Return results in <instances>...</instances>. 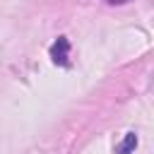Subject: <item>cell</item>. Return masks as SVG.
Masks as SVG:
<instances>
[{
  "label": "cell",
  "instance_id": "7a4b0ae2",
  "mask_svg": "<svg viewBox=\"0 0 154 154\" xmlns=\"http://www.w3.org/2000/svg\"><path fill=\"white\" fill-rule=\"evenodd\" d=\"M135 147H137V135H135V132H128L125 140H123L120 147H118V154H132Z\"/></svg>",
  "mask_w": 154,
  "mask_h": 154
},
{
  "label": "cell",
  "instance_id": "6da1fadb",
  "mask_svg": "<svg viewBox=\"0 0 154 154\" xmlns=\"http://www.w3.org/2000/svg\"><path fill=\"white\" fill-rule=\"evenodd\" d=\"M67 53H70V41L65 36H58V41L51 46V58L58 65H67Z\"/></svg>",
  "mask_w": 154,
  "mask_h": 154
},
{
  "label": "cell",
  "instance_id": "3957f363",
  "mask_svg": "<svg viewBox=\"0 0 154 154\" xmlns=\"http://www.w3.org/2000/svg\"><path fill=\"white\" fill-rule=\"evenodd\" d=\"M108 2H128V0H108Z\"/></svg>",
  "mask_w": 154,
  "mask_h": 154
}]
</instances>
